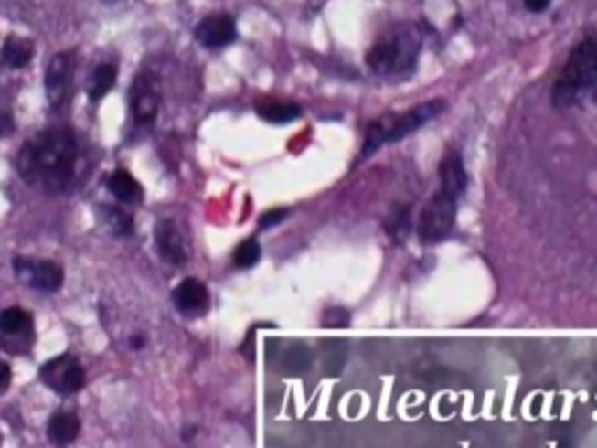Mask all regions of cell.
<instances>
[{"mask_svg": "<svg viewBox=\"0 0 597 448\" xmlns=\"http://www.w3.org/2000/svg\"><path fill=\"white\" fill-rule=\"evenodd\" d=\"M78 141L68 129L52 126L24 143L16 156L21 180L48 194H59L70 187L78 171Z\"/></svg>", "mask_w": 597, "mask_h": 448, "instance_id": "cell-1", "label": "cell"}, {"mask_svg": "<svg viewBox=\"0 0 597 448\" xmlns=\"http://www.w3.org/2000/svg\"><path fill=\"white\" fill-rule=\"evenodd\" d=\"M422 49V33L416 24L401 21L385 28L367 52V66L378 78H406L416 70Z\"/></svg>", "mask_w": 597, "mask_h": 448, "instance_id": "cell-2", "label": "cell"}, {"mask_svg": "<svg viewBox=\"0 0 597 448\" xmlns=\"http://www.w3.org/2000/svg\"><path fill=\"white\" fill-rule=\"evenodd\" d=\"M446 110V103L442 99L427 101V103L416 105V108L406 110V112H385L383 117H378L376 122H371L367 129V138L362 145V159L371 156L374 152H378L380 147L388 143H397L401 138L416 133L418 129L427 124V122L436 120Z\"/></svg>", "mask_w": 597, "mask_h": 448, "instance_id": "cell-3", "label": "cell"}, {"mask_svg": "<svg viewBox=\"0 0 597 448\" xmlns=\"http://www.w3.org/2000/svg\"><path fill=\"white\" fill-rule=\"evenodd\" d=\"M597 82V40H583L570 61L565 63L560 78L553 84L556 108H570L583 91Z\"/></svg>", "mask_w": 597, "mask_h": 448, "instance_id": "cell-4", "label": "cell"}, {"mask_svg": "<svg viewBox=\"0 0 597 448\" xmlns=\"http://www.w3.org/2000/svg\"><path fill=\"white\" fill-rule=\"evenodd\" d=\"M457 218V198L453 194L439 192L427 201L418 219V239L422 245H436L451 236Z\"/></svg>", "mask_w": 597, "mask_h": 448, "instance_id": "cell-5", "label": "cell"}, {"mask_svg": "<svg viewBox=\"0 0 597 448\" xmlns=\"http://www.w3.org/2000/svg\"><path fill=\"white\" fill-rule=\"evenodd\" d=\"M42 383L59 395H75L84 388V369L73 355H59L40 369Z\"/></svg>", "mask_w": 597, "mask_h": 448, "instance_id": "cell-6", "label": "cell"}, {"mask_svg": "<svg viewBox=\"0 0 597 448\" xmlns=\"http://www.w3.org/2000/svg\"><path fill=\"white\" fill-rule=\"evenodd\" d=\"M15 273L24 285H31L42 293H57L63 285L61 264L52 260H31V257H16Z\"/></svg>", "mask_w": 597, "mask_h": 448, "instance_id": "cell-7", "label": "cell"}, {"mask_svg": "<svg viewBox=\"0 0 597 448\" xmlns=\"http://www.w3.org/2000/svg\"><path fill=\"white\" fill-rule=\"evenodd\" d=\"M75 78V54L73 52H59L54 54L52 61L45 73V94H48V103L52 108H59L70 94Z\"/></svg>", "mask_w": 597, "mask_h": 448, "instance_id": "cell-8", "label": "cell"}, {"mask_svg": "<svg viewBox=\"0 0 597 448\" xmlns=\"http://www.w3.org/2000/svg\"><path fill=\"white\" fill-rule=\"evenodd\" d=\"M162 103L159 80L152 73H141L131 87V112L138 124H152Z\"/></svg>", "mask_w": 597, "mask_h": 448, "instance_id": "cell-9", "label": "cell"}, {"mask_svg": "<svg viewBox=\"0 0 597 448\" xmlns=\"http://www.w3.org/2000/svg\"><path fill=\"white\" fill-rule=\"evenodd\" d=\"M236 21L229 15H208L198 21L194 28V37L201 42L206 49H222L236 40Z\"/></svg>", "mask_w": 597, "mask_h": 448, "instance_id": "cell-10", "label": "cell"}, {"mask_svg": "<svg viewBox=\"0 0 597 448\" xmlns=\"http://www.w3.org/2000/svg\"><path fill=\"white\" fill-rule=\"evenodd\" d=\"M155 239H156V251L168 264L173 266H185L187 264V240L182 236L180 227L173 219H159L156 222L155 229Z\"/></svg>", "mask_w": 597, "mask_h": 448, "instance_id": "cell-11", "label": "cell"}, {"mask_svg": "<svg viewBox=\"0 0 597 448\" xmlns=\"http://www.w3.org/2000/svg\"><path fill=\"white\" fill-rule=\"evenodd\" d=\"M173 302H176L177 311L182 315H189V318H197V315H203L206 308H208V290L197 278H185L180 285L173 290Z\"/></svg>", "mask_w": 597, "mask_h": 448, "instance_id": "cell-12", "label": "cell"}, {"mask_svg": "<svg viewBox=\"0 0 597 448\" xmlns=\"http://www.w3.org/2000/svg\"><path fill=\"white\" fill-rule=\"evenodd\" d=\"M439 177H442L443 192L453 194L455 198H460L464 192H467L469 177H467V171H464V162L463 156H460V152L448 150L446 155H443L442 164H439Z\"/></svg>", "mask_w": 597, "mask_h": 448, "instance_id": "cell-13", "label": "cell"}, {"mask_svg": "<svg viewBox=\"0 0 597 448\" xmlns=\"http://www.w3.org/2000/svg\"><path fill=\"white\" fill-rule=\"evenodd\" d=\"M108 189H110V194H112V197L120 201V204L135 206L143 201L141 183H138V180H135L129 171H124V168H117V171L110 176Z\"/></svg>", "mask_w": 597, "mask_h": 448, "instance_id": "cell-14", "label": "cell"}, {"mask_svg": "<svg viewBox=\"0 0 597 448\" xmlns=\"http://www.w3.org/2000/svg\"><path fill=\"white\" fill-rule=\"evenodd\" d=\"M33 52H36V48H33V42L28 40V37L10 36L5 40V45H3L0 61H3L5 69H12V70L27 69L33 59Z\"/></svg>", "mask_w": 597, "mask_h": 448, "instance_id": "cell-15", "label": "cell"}, {"mask_svg": "<svg viewBox=\"0 0 597 448\" xmlns=\"http://www.w3.org/2000/svg\"><path fill=\"white\" fill-rule=\"evenodd\" d=\"M48 434L57 446L75 442L80 434V418L70 411H57L48 422Z\"/></svg>", "mask_w": 597, "mask_h": 448, "instance_id": "cell-16", "label": "cell"}, {"mask_svg": "<svg viewBox=\"0 0 597 448\" xmlns=\"http://www.w3.org/2000/svg\"><path fill=\"white\" fill-rule=\"evenodd\" d=\"M257 112H260L261 120L271 122V124H287V122H294L296 117L302 115V108L296 103H287V101L266 99L257 105Z\"/></svg>", "mask_w": 597, "mask_h": 448, "instance_id": "cell-17", "label": "cell"}, {"mask_svg": "<svg viewBox=\"0 0 597 448\" xmlns=\"http://www.w3.org/2000/svg\"><path fill=\"white\" fill-rule=\"evenodd\" d=\"M114 82H117V69L112 63H101L89 78V99L101 101L114 87Z\"/></svg>", "mask_w": 597, "mask_h": 448, "instance_id": "cell-18", "label": "cell"}, {"mask_svg": "<svg viewBox=\"0 0 597 448\" xmlns=\"http://www.w3.org/2000/svg\"><path fill=\"white\" fill-rule=\"evenodd\" d=\"M31 327V315H28L24 308L12 306L0 311V332L5 336H16V334H24Z\"/></svg>", "mask_w": 597, "mask_h": 448, "instance_id": "cell-19", "label": "cell"}, {"mask_svg": "<svg viewBox=\"0 0 597 448\" xmlns=\"http://www.w3.org/2000/svg\"><path fill=\"white\" fill-rule=\"evenodd\" d=\"M101 215H103L105 227H108L114 236H129L131 231H133V218H131L122 206H103Z\"/></svg>", "mask_w": 597, "mask_h": 448, "instance_id": "cell-20", "label": "cell"}, {"mask_svg": "<svg viewBox=\"0 0 597 448\" xmlns=\"http://www.w3.org/2000/svg\"><path fill=\"white\" fill-rule=\"evenodd\" d=\"M385 227H388L389 239L395 240V243H404L410 234V208L409 206L400 204L397 208H392V213H389L388 224H385Z\"/></svg>", "mask_w": 597, "mask_h": 448, "instance_id": "cell-21", "label": "cell"}, {"mask_svg": "<svg viewBox=\"0 0 597 448\" xmlns=\"http://www.w3.org/2000/svg\"><path fill=\"white\" fill-rule=\"evenodd\" d=\"M260 257H261L260 243H257L255 239H248V240H243L239 248H236L234 264L239 266V269H252V266L260 261Z\"/></svg>", "mask_w": 597, "mask_h": 448, "instance_id": "cell-22", "label": "cell"}, {"mask_svg": "<svg viewBox=\"0 0 597 448\" xmlns=\"http://www.w3.org/2000/svg\"><path fill=\"white\" fill-rule=\"evenodd\" d=\"M287 215H290V210H287V208H273V210H269V213L261 215V219H260L261 229H269V227H275V224H281L283 219L287 218Z\"/></svg>", "mask_w": 597, "mask_h": 448, "instance_id": "cell-23", "label": "cell"}, {"mask_svg": "<svg viewBox=\"0 0 597 448\" xmlns=\"http://www.w3.org/2000/svg\"><path fill=\"white\" fill-rule=\"evenodd\" d=\"M12 383V369L5 360H0V395L10 388Z\"/></svg>", "mask_w": 597, "mask_h": 448, "instance_id": "cell-24", "label": "cell"}, {"mask_svg": "<svg viewBox=\"0 0 597 448\" xmlns=\"http://www.w3.org/2000/svg\"><path fill=\"white\" fill-rule=\"evenodd\" d=\"M550 0H525V7L530 12H535V15H541V12L549 10Z\"/></svg>", "mask_w": 597, "mask_h": 448, "instance_id": "cell-25", "label": "cell"}, {"mask_svg": "<svg viewBox=\"0 0 597 448\" xmlns=\"http://www.w3.org/2000/svg\"><path fill=\"white\" fill-rule=\"evenodd\" d=\"M103 3H108V5H112V3H120V0H103Z\"/></svg>", "mask_w": 597, "mask_h": 448, "instance_id": "cell-26", "label": "cell"}]
</instances>
